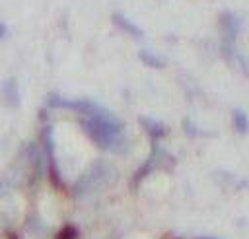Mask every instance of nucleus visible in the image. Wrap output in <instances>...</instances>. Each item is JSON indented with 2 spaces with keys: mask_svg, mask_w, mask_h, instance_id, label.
Returning <instances> with one entry per match:
<instances>
[{
  "mask_svg": "<svg viewBox=\"0 0 249 239\" xmlns=\"http://www.w3.org/2000/svg\"><path fill=\"white\" fill-rule=\"evenodd\" d=\"M82 128L103 150L115 152L124 142V128H123L121 120L97 105L88 115H84Z\"/></svg>",
  "mask_w": 249,
  "mask_h": 239,
  "instance_id": "f257e3e1",
  "label": "nucleus"
},
{
  "mask_svg": "<svg viewBox=\"0 0 249 239\" xmlns=\"http://www.w3.org/2000/svg\"><path fill=\"white\" fill-rule=\"evenodd\" d=\"M0 95H2V101H4L10 109L19 107L21 99H19V85H18V80H16V78L4 80L2 85H0Z\"/></svg>",
  "mask_w": 249,
  "mask_h": 239,
  "instance_id": "f03ea898",
  "label": "nucleus"
},
{
  "mask_svg": "<svg viewBox=\"0 0 249 239\" xmlns=\"http://www.w3.org/2000/svg\"><path fill=\"white\" fill-rule=\"evenodd\" d=\"M113 23L119 27V29H123V31H126V33H130L132 37H142L144 33H142V29L136 25V23H132L126 16H123V14H113Z\"/></svg>",
  "mask_w": 249,
  "mask_h": 239,
  "instance_id": "7ed1b4c3",
  "label": "nucleus"
},
{
  "mask_svg": "<svg viewBox=\"0 0 249 239\" xmlns=\"http://www.w3.org/2000/svg\"><path fill=\"white\" fill-rule=\"evenodd\" d=\"M138 58L146 64V66H150V68H165V58H161V56H158V54H154L152 51H148V49H142L140 52H138Z\"/></svg>",
  "mask_w": 249,
  "mask_h": 239,
  "instance_id": "20e7f679",
  "label": "nucleus"
},
{
  "mask_svg": "<svg viewBox=\"0 0 249 239\" xmlns=\"http://www.w3.org/2000/svg\"><path fill=\"white\" fill-rule=\"evenodd\" d=\"M231 119H233V126H235V130H237L239 134H247L249 119H247L245 111H243V109H235L233 115H231Z\"/></svg>",
  "mask_w": 249,
  "mask_h": 239,
  "instance_id": "39448f33",
  "label": "nucleus"
},
{
  "mask_svg": "<svg viewBox=\"0 0 249 239\" xmlns=\"http://www.w3.org/2000/svg\"><path fill=\"white\" fill-rule=\"evenodd\" d=\"M142 122H148V124H144V128L150 132V136L154 138V140H158V138H161L163 134H165V126L161 124V122H158V120H154V119H142Z\"/></svg>",
  "mask_w": 249,
  "mask_h": 239,
  "instance_id": "423d86ee",
  "label": "nucleus"
},
{
  "mask_svg": "<svg viewBox=\"0 0 249 239\" xmlns=\"http://www.w3.org/2000/svg\"><path fill=\"white\" fill-rule=\"evenodd\" d=\"M78 237V233H76V229L72 227V225H66L60 233H58V237L56 239H76Z\"/></svg>",
  "mask_w": 249,
  "mask_h": 239,
  "instance_id": "0eeeda50",
  "label": "nucleus"
},
{
  "mask_svg": "<svg viewBox=\"0 0 249 239\" xmlns=\"http://www.w3.org/2000/svg\"><path fill=\"white\" fill-rule=\"evenodd\" d=\"M6 33H8V25L6 23H0V39H4Z\"/></svg>",
  "mask_w": 249,
  "mask_h": 239,
  "instance_id": "6e6552de",
  "label": "nucleus"
},
{
  "mask_svg": "<svg viewBox=\"0 0 249 239\" xmlns=\"http://www.w3.org/2000/svg\"><path fill=\"white\" fill-rule=\"evenodd\" d=\"M196 239H220V237H212V235H202V237H196Z\"/></svg>",
  "mask_w": 249,
  "mask_h": 239,
  "instance_id": "1a4fd4ad",
  "label": "nucleus"
}]
</instances>
